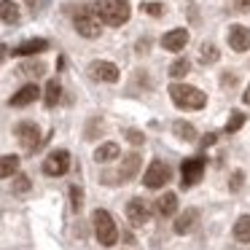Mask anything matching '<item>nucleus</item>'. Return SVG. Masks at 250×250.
I'll list each match as a JSON object with an SVG mask.
<instances>
[{
    "mask_svg": "<svg viewBox=\"0 0 250 250\" xmlns=\"http://www.w3.org/2000/svg\"><path fill=\"white\" fill-rule=\"evenodd\" d=\"M94 11H97L100 22L108 24V27H121L132 17L129 0H100L97 6H94Z\"/></svg>",
    "mask_w": 250,
    "mask_h": 250,
    "instance_id": "f257e3e1",
    "label": "nucleus"
},
{
    "mask_svg": "<svg viewBox=\"0 0 250 250\" xmlns=\"http://www.w3.org/2000/svg\"><path fill=\"white\" fill-rule=\"evenodd\" d=\"M169 100L180 110H202L207 105V94L196 86H188V83H172L169 86Z\"/></svg>",
    "mask_w": 250,
    "mask_h": 250,
    "instance_id": "f03ea898",
    "label": "nucleus"
},
{
    "mask_svg": "<svg viewBox=\"0 0 250 250\" xmlns=\"http://www.w3.org/2000/svg\"><path fill=\"white\" fill-rule=\"evenodd\" d=\"M92 221H94V234H97L100 245L113 248V245L119 242V229H116V221L110 218V212L108 210H94Z\"/></svg>",
    "mask_w": 250,
    "mask_h": 250,
    "instance_id": "7ed1b4c3",
    "label": "nucleus"
},
{
    "mask_svg": "<svg viewBox=\"0 0 250 250\" xmlns=\"http://www.w3.org/2000/svg\"><path fill=\"white\" fill-rule=\"evenodd\" d=\"M73 24H76L78 35H83V38H97L100 30H103V22H100L94 6H81L78 8L76 17H73Z\"/></svg>",
    "mask_w": 250,
    "mask_h": 250,
    "instance_id": "20e7f679",
    "label": "nucleus"
},
{
    "mask_svg": "<svg viewBox=\"0 0 250 250\" xmlns=\"http://www.w3.org/2000/svg\"><path fill=\"white\" fill-rule=\"evenodd\" d=\"M169 178H172V172H169V167L164 162H159V159H153L151 164H148L146 175H143V186L146 188H162V186L169 183Z\"/></svg>",
    "mask_w": 250,
    "mask_h": 250,
    "instance_id": "39448f33",
    "label": "nucleus"
},
{
    "mask_svg": "<svg viewBox=\"0 0 250 250\" xmlns=\"http://www.w3.org/2000/svg\"><path fill=\"white\" fill-rule=\"evenodd\" d=\"M70 153L65 151V148H60V151H51L49 156H46L43 162V175H49V178H62V175L70 169Z\"/></svg>",
    "mask_w": 250,
    "mask_h": 250,
    "instance_id": "423d86ee",
    "label": "nucleus"
},
{
    "mask_svg": "<svg viewBox=\"0 0 250 250\" xmlns=\"http://www.w3.org/2000/svg\"><path fill=\"white\" fill-rule=\"evenodd\" d=\"M14 132H17V140L22 143V148L27 153L38 151V146H41V129H38V124H35V121H19Z\"/></svg>",
    "mask_w": 250,
    "mask_h": 250,
    "instance_id": "0eeeda50",
    "label": "nucleus"
},
{
    "mask_svg": "<svg viewBox=\"0 0 250 250\" xmlns=\"http://www.w3.org/2000/svg\"><path fill=\"white\" fill-rule=\"evenodd\" d=\"M205 156H191L186 159L183 164H180V178H183V188H191V186H196L202 180V175H205Z\"/></svg>",
    "mask_w": 250,
    "mask_h": 250,
    "instance_id": "6e6552de",
    "label": "nucleus"
},
{
    "mask_svg": "<svg viewBox=\"0 0 250 250\" xmlns=\"http://www.w3.org/2000/svg\"><path fill=\"white\" fill-rule=\"evenodd\" d=\"M137 169H140V156L129 153V156H124V164L119 167L116 175H103V183H126L137 175Z\"/></svg>",
    "mask_w": 250,
    "mask_h": 250,
    "instance_id": "1a4fd4ad",
    "label": "nucleus"
},
{
    "mask_svg": "<svg viewBox=\"0 0 250 250\" xmlns=\"http://www.w3.org/2000/svg\"><path fill=\"white\" fill-rule=\"evenodd\" d=\"M126 218H129L132 226H146L151 221V205L140 196H135V199L126 202Z\"/></svg>",
    "mask_w": 250,
    "mask_h": 250,
    "instance_id": "9d476101",
    "label": "nucleus"
},
{
    "mask_svg": "<svg viewBox=\"0 0 250 250\" xmlns=\"http://www.w3.org/2000/svg\"><path fill=\"white\" fill-rule=\"evenodd\" d=\"M89 76L97 78V81H105V83H116L119 81V67L113 62H105V60H97L89 65Z\"/></svg>",
    "mask_w": 250,
    "mask_h": 250,
    "instance_id": "9b49d317",
    "label": "nucleus"
},
{
    "mask_svg": "<svg viewBox=\"0 0 250 250\" xmlns=\"http://www.w3.org/2000/svg\"><path fill=\"white\" fill-rule=\"evenodd\" d=\"M229 46L234 51H248L250 49V30L245 24H231L229 27Z\"/></svg>",
    "mask_w": 250,
    "mask_h": 250,
    "instance_id": "f8f14e48",
    "label": "nucleus"
},
{
    "mask_svg": "<svg viewBox=\"0 0 250 250\" xmlns=\"http://www.w3.org/2000/svg\"><path fill=\"white\" fill-rule=\"evenodd\" d=\"M186 43H188V30H183V27L169 30V33H164V38H162V46L167 51H183Z\"/></svg>",
    "mask_w": 250,
    "mask_h": 250,
    "instance_id": "ddd939ff",
    "label": "nucleus"
},
{
    "mask_svg": "<svg viewBox=\"0 0 250 250\" xmlns=\"http://www.w3.org/2000/svg\"><path fill=\"white\" fill-rule=\"evenodd\" d=\"M38 97H41V89L35 86V83H27V86H22L11 100H8V105H11V108H24V105L35 103Z\"/></svg>",
    "mask_w": 250,
    "mask_h": 250,
    "instance_id": "4468645a",
    "label": "nucleus"
},
{
    "mask_svg": "<svg viewBox=\"0 0 250 250\" xmlns=\"http://www.w3.org/2000/svg\"><path fill=\"white\" fill-rule=\"evenodd\" d=\"M196 223H199V210L191 207L183 215H178V221H175V234H180V237H183V234H191L196 229Z\"/></svg>",
    "mask_w": 250,
    "mask_h": 250,
    "instance_id": "2eb2a0df",
    "label": "nucleus"
},
{
    "mask_svg": "<svg viewBox=\"0 0 250 250\" xmlns=\"http://www.w3.org/2000/svg\"><path fill=\"white\" fill-rule=\"evenodd\" d=\"M49 49V41L43 38H33V41H24V43H19L17 49H14V57H35L41 54V51Z\"/></svg>",
    "mask_w": 250,
    "mask_h": 250,
    "instance_id": "dca6fc26",
    "label": "nucleus"
},
{
    "mask_svg": "<svg viewBox=\"0 0 250 250\" xmlns=\"http://www.w3.org/2000/svg\"><path fill=\"white\" fill-rule=\"evenodd\" d=\"M156 212H159L162 218L175 215V212H178V196H175L172 191H164V194L156 199Z\"/></svg>",
    "mask_w": 250,
    "mask_h": 250,
    "instance_id": "f3484780",
    "label": "nucleus"
},
{
    "mask_svg": "<svg viewBox=\"0 0 250 250\" xmlns=\"http://www.w3.org/2000/svg\"><path fill=\"white\" fill-rule=\"evenodd\" d=\"M0 22H6V24L19 22V6L14 0H0Z\"/></svg>",
    "mask_w": 250,
    "mask_h": 250,
    "instance_id": "a211bd4d",
    "label": "nucleus"
},
{
    "mask_svg": "<svg viewBox=\"0 0 250 250\" xmlns=\"http://www.w3.org/2000/svg\"><path fill=\"white\" fill-rule=\"evenodd\" d=\"M119 146L116 143H103V146L94 151V162H100V164H105V162H113V159H119Z\"/></svg>",
    "mask_w": 250,
    "mask_h": 250,
    "instance_id": "6ab92c4d",
    "label": "nucleus"
},
{
    "mask_svg": "<svg viewBox=\"0 0 250 250\" xmlns=\"http://www.w3.org/2000/svg\"><path fill=\"white\" fill-rule=\"evenodd\" d=\"M60 97H62V86H60L57 78H51V81L46 83V92H43V105L46 108H54V105L60 103Z\"/></svg>",
    "mask_w": 250,
    "mask_h": 250,
    "instance_id": "aec40b11",
    "label": "nucleus"
},
{
    "mask_svg": "<svg viewBox=\"0 0 250 250\" xmlns=\"http://www.w3.org/2000/svg\"><path fill=\"white\" fill-rule=\"evenodd\" d=\"M17 169H19V156H14V153L0 156V180H3V178H11Z\"/></svg>",
    "mask_w": 250,
    "mask_h": 250,
    "instance_id": "412c9836",
    "label": "nucleus"
},
{
    "mask_svg": "<svg viewBox=\"0 0 250 250\" xmlns=\"http://www.w3.org/2000/svg\"><path fill=\"white\" fill-rule=\"evenodd\" d=\"M234 239L237 242H250V215L237 218V223H234Z\"/></svg>",
    "mask_w": 250,
    "mask_h": 250,
    "instance_id": "4be33fe9",
    "label": "nucleus"
},
{
    "mask_svg": "<svg viewBox=\"0 0 250 250\" xmlns=\"http://www.w3.org/2000/svg\"><path fill=\"white\" fill-rule=\"evenodd\" d=\"M172 132H175V137H180V140H186V143L196 140V129L188 124V121H175V124H172Z\"/></svg>",
    "mask_w": 250,
    "mask_h": 250,
    "instance_id": "5701e85b",
    "label": "nucleus"
},
{
    "mask_svg": "<svg viewBox=\"0 0 250 250\" xmlns=\"http://www.w3.org/2000/svg\"><path fill=\"white\" fill-rule=\"evenodd\" d=\"M202 62L205 65H215L218 60H221V51H218V46L215 43H202Z\"/></svg>",
    "mask_w": 250,
    "mask_h": 250,
    "instance_id": "b1692460",
    "label": "nucleus"
},
{
    "mask_svg": "<svg viewBox=\"0 0 250 250\" xmlns=\"http://www.w3.org/2000/svg\"><path fill=\"white\" fill-rule=\"evenodd\" d=\"M191 70V62L186 60V57H180V60H175L172 65H169V76L172 78H186Z\"/></svg>",
    "mask_w": 250,
    "mask_h": 250,
    "instance_id": "393cba45",
    "label": "nucleus"
},
{
    "mask_svg": "<svg viewBox=\"0 0 250 250\" xmlns=\"http://www.w3.org/2000/svg\"><path fill=\"white\" fill-rule=\"evenodd\" d=\"M242 124H245V113L234 110V113L229 116V121H226V132H229V135H234V132H239V129H242Z\"/></svg>",
    "mask_w": 250,
    "mask_h": 250,
    "instance_id": "a878e982",
    "label": "nucleus"
},
{
    "mask_svg": "<svg viewBox=\"0 0 250 250\" xmlns=\"http://www.w3.org/2000/svg\"><path fill=\"white\" fill-rule=\"evenodd\" d=\"M19 73H24V76H43L46 65L43 62H24V65L19 67Z\"/></svg>",
    "mask_w": 250,
    "mask_h": 250,
    "instance_id": "bb28decb",
    "label": "nucleus"
},
{
    "mask_svg": "<svg viewBox=\"0 0 250 250\" xmlns=\"http://www.w3.org/2000/svg\"><path fill=\"white\" fill-rule=\"evenodd\" d=\"M70 205H73V212H81V207H83V191H81V186H70Z\"/></svg>",
    "mask_w": 250,
    "mask_h": 250,
    "instance_id": "cd10ccee",
    "label": "nucleus"
},
{
    "mask_svg": "<svg viewBox=\"0 0 250 250\" xmlns=\"http://www.w3.org/2000/svg\"><path fill=\"white\" fill-rule=\"evenodd\" d=\"M11 188H14V194H27V191H30V178H27V175H19V178L14 180Z\"/></svg>",
    "mask_w": 250,
    "mask_h": 250,
    "instance_id": "c85d7f7f",
    "label": "nucleus"
},
{
    "mask_svg": "<svg viewBox=\"0 0 250 250\" xmlns=\"http://www.w3.org/2000/svg\"><path fill=\"white\" fill-rule=\"evenodd\" d=\"M140 8L148 14V17H162V14H164V6H162V3H143Z\"/></svg>",
    "mask_w": 250,
    "mask_h": 250,
    "instance_id": "c756f323",
    "label": "nucleus"
},
{
    "mask_svg": "<svg viewBox=\"0 0 250 250\" xmlns=\"http://www.w3.org/2000/svg\"><path fill=\"white\" fill-rule=\"evenodd\" d=\"M124 135H126V140H129L132 146H140V143H146V137H143V132H137V129H126Z\"/></svg>",
    "mask_w": 250,
    "mask_h": 250,
    "instance_id": "7c9ffc66",
    "label": "nucleus"
},
{
    "mask_svg": "<svg viewBox=\"0 0 250 250\" xmlns=\"http://www.w3.org/2000/svg\"><path fill=\"white\" fill-rule=\"evenodd\" d=\"M242 180H245L242 172H234L231 180H229V188H231V191H239V188H242Z\"/></svg>",
    "mask_w": 250,
    "mask_h": 250,
    "instance_id": "2f4dec72",
    "label": "nucleus"
},
{
    "mask_svg": "<svg viewBox=\"0 0 250 250\" xmlns=\"http://www.w3.org/2000/svg\"><path fill=\"white\" fill-rule=\"evenodd\" d=\"M234 83H237V73H223V76H221V86L223 89H226V86H234Z\"/></svg>",
    "mask_w": 250,
    "mask_h": 250,
    "instance_id": "473e14b6",
    "label": "nucleus"
},
{
    "mask_svg": "<svg viewBox=\"0 0 250 250\" xmlns=\"http://www.w3.org/2000/svg\"><path fill=\"white\" fill-rule=\"evenodd\" d=\"M234 8L242 14H250V0H234Z\"/></svg>",
    "mask_w": 250,
    "mask_h": 250,
    "instance_id": "72a5a7b5",
    "label": "nucleus"
},
{
    "mask_svg": "<svg viewBox=\"0 0 250 250\" xmlns=\"http://www.w3.org/2000/svg\"><path fill=\"white\" fill-rule=\"evenodd\" d=\"M215 140H218V135H215V132H210V135H205V140H202V143H205V146H212Z\"/></svg>",
    "mask_w": 250,
    "mask_h": 250,
    "instance_id": "f704fd0d",
    "label": "nucleus"
},
{
    "mask_svg": "<svg viewBox=\"0 0 250 250\" xmlns=\"http://www.w3.org/2000/svg\"><path fill=\"white\" fill-rule=\"evenodd\" d=\"M242 103H245V105H250V86L245 89V94H242Z\"/></svg>",
    "mask_w": 250,
    "mask_h": 250,
    "instance_id": "c9c22d12",
    "label": "nucleus"
},
{
    "mask_svg": "<svg viewBox=\"0 0 250 250\" xmlns=\"http://www.w3.org/2000/svg\"><path fill=\"white\" fill-rule=\"evenodd\" d=\"M3 57H6V49H3V46H0V62H3Z\"/></svg>",
    "mask_w": 250,
    "mask_h": 250,
    "instance_id": "e433bc0d",
    "label": "nucleus"
},
{
    "mask_svg": "<svg viewBox=\"0 0 250 250\" xmlns=\"http://www.w3.org/2000/svg\"><path fill=\"white\" fill-rule=\"evenodd\" d=\"M27 6H35V0H27Z\"/></svg>",
    "mask_w": 250,
    "mask_h": 250,
    "instance_id": "4c0bfd02",
    "label": "nucleus"
}]
</instances>
